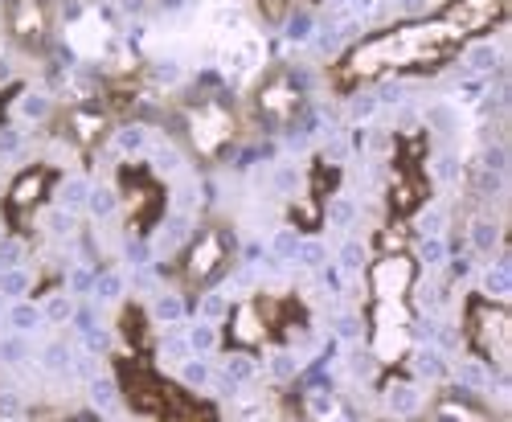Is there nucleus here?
<instances>
[{"instance_id":"obj_1","label":"nucleus","mask_w":512,"mask_h":422,"mask_svg":"<svg viewBox=\"0 0 512 422\" xmlns=\"http://www.w3.org/2000/svg\"><path fill=\"white\" fill-rule=\"evenodd\" d=\"M463 41L467 37L439 13L426 17V21H406V25H394L386 33H373V37L357 41V46L336 62L332 82L340 91H349L357 82L394 74V70H435L463 46Z\"/></svg>"},{"instance_id":"obj_2","label":"nucleus","mask_w":512,"mask_h":422,"mask_svg":"<svg viewBox=\"0 0 512 422\" xmlns=\"http://www.w3.org/2000/svg\"><path fill=\"white\" fill-rule=\"evenodd\" d=\"M119 377H123L127 402H132V410L144 418H205V414H213V406L193 402V394H185L173 382H164V377H156L144 365H123Z\"/></svg>"},{"instance_id":"obj_3","label":"nucleus","mask_w":512,"mask_h":422,"mask_svg":"<svg viewBox=\"0 0 512 422\" xmlns=\"http://www.w3.org/2000/svg\"><path fill=\"white\" fill-rule=\"evenodd\" d=\"M467 341H472V349L504 369L508 365V345H512V320L504 312V304L496 300H472V308H467Z\"/></svg>"},{"instance_id":"obj_4","label":"nucleus","mask_w":512,"mask_h":422,"mask_svg":"<svg viewBox=\"0 0 512 422\" xmlns=\"http://www.w3.org/2000/svg\"><path fill=\"white\" fill-rule=\"evenodd\" d=\"M185 136H189V144H193V152H197L201 160H213V156H218V152L238 136V119H234V111H230L226 103L209 99V103L189 107V115H185Z\"/></svg>"},{"instance_id":"obj_5","label":"nucleus","mask_w":512,"mask_h":422,"mask_svg":"<svg viewBox=\"0 0 512 422\" xmlns=\"http://www.w3.org/2000/svg\"><path fill=\"white\" fill-rule=\"evenodd\" d=\"M283 300H246L230 312V345L234 349H259L271 341L275 316Z\"/></svg>"},{"instance_id":"obj_6","label":"nucleus","mask_w":512,"mask_h":422,"mask_svg":"<svg viewBox=\"0 0 512 422\" xmlns=\"http://www.w3.org/2000/svg\"><path fill=\"white\" fill-rule=\"evenodd\" d=\"M50 185H54V173L50 168H25L21 177H13V185H9V193H5V214H9V222L21 230V226H29V218H33V209L46 201V193H50Z\"/></svg>"},{"instance_id":"obj_7","label":"nucleus","mask_w":512,"mask_h":422,"mask_svg":"<svg viewBox=\"0 0 512 422\" xmlns=\"http://www.w3.org/2000/svg\"><path fill=\"white\" fill-rule=\"evenodd\" d=\"M508 13V0H451V5L439 13L447 17L463 37H480L492 33Z\"/></svg>"},{"instance_id":"obj_8","label":"nucleus","mask_w":512,"mask_h":422,"mask_svg":"<svg viewBox=\"0 0 512 422\" xmlns=\"http://www.w3.org/2000/svg\"><path fill=\"white\" fill-rule=\"evenodd\" d=\"M5 17H9L13 41H21L25 50L46 46V37H50V9H46V0H9Z\"/></svg>"},{"instance_id":"obj_9","label":"nucleus","mask_w":512,"mask_h":422,"mask_svg":"<svg viewBox=\"0 0 512 422\" xmlns=\"http://www.w3.org/2000/svg\"><path fill=\"white\" fill-rule=\"evenodd\" d=\"M254 107H259V115L267 123H291L304 107V95L287 74H271L259 87V95H254Z\"/></svg>"},{"instance_id":"obj_10","label":"nucleus","mask_w":512,"mask_h":422,"mask_svg":"<svg viewBox=\"0 0 512 422\" xmlns=\"http://www.w3.org/2000/svg\"><path fill=\"white\" fill-rule=\"evenodd\" d=\"M369 287H373V300H406L414 287V259L410 255L377 259L369 271Z\"/></svg>"},{"instance_id":"obj_11","label":"nucleus","mask_w":512,"mask_h":422,"mask_svg":"<svg viewBox=\"0 0 512 422\" xmlns=\"http://www.w3.org/2000/svg\"><path fill=\"white\" fill-rule=\"evenodd\" d=\"M222 263H226V238H222V230H205L189 246V255H185V283L189 287L209 283L213 275L222 271Z\"/></svg>"},{"instance_id":"obj_12","label":"nucleus","mask_w":512,"mask_h":422,"mask_svg":"<svg viewBox=\"0 0 512 422\" xmlns=\"http://www.w3.org/2000/svg\"><path fill=\"white\" fill-rule=\"evenodd\" d=\"M70 41H74V50L78 54H87V58H99L107 46H111V29L103 25L99 13H87L74 29H70Z\"/></svg>"},{"instance_id":"obj_13","label":"nucleus","mask_w":512,"mask_h":422,"mask_svg":"<svg viewBox=\"0 0 512 422\" xmlns=\"http://www.w3.org/2000/svg\"><path fill=\"white\" fill-rule=\"evenodd\" d=\"M66 123H70V140L78 144V148H91V144H99L103 140V132H107V115H99V111H70L66 115Z\"/></svg>"},{"instance_id":"obj_14","label":"nucleus","mask_w":512,"mask_h":422,"mask_svg":"<svg viewBox=\"0 0 512 422\" xmlns=\"http://www.w3.org/2000/svg\"><path fill=\"white\" fill-rule=\"evenodd\" d=\"M484 410H476V406H455V402H443V406H435V418H480Z\"/></svg>"},{"instance_id":"obj_15","label":"nucleus","mask_w":512,"mask_h":422,"mask_svg":"<svg viewBox=\"0 0 512 422\" xmlns=\"http://www.w3.org/2000/svg\"><path fill=\"white\" fill-rule=\"evenodd\" d=\"M267 5H275V13H283L287 5H312V0H267Z\"/></svg>"}]
</instances>
